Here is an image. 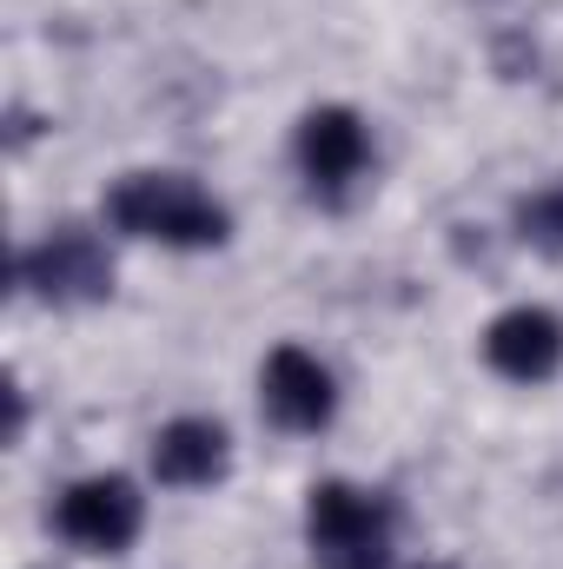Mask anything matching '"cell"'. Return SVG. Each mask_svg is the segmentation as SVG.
I'll list each match as a JSON object with an SVG mask.
<instances>
[{"label":"cell","mask_w":563,"mask_h":569,"mask_svg":"<svg viewBox=\"0 0 563 569\" xmlns=\"http://www.w3.org/2000/svg\"><path fill=\"white\" fill-rule=\"evenodd\" d=\"M107 219L127 239H159L179 252H206L233 239V212L213 192H199L186 172H127L107 192Z\"/></svg>","instance_id":"cell-1"},{"label":"cell","mask_w":563,"mask_h":569,"mask_svg":"<svg viewBox=\"0 0 563 569\" xmlns=\"http://www.w3.org/2000/svg\"><path fill=\"white\" fill-rule=\"evenodd\" d=\"M305 537H312L318 569H385V550H392V510H385L372 490L312 483Z\"/></svg>","instance_id":"cell-2"},{"label":"cell","mask_w":563,"mask_h":569,"mask_svg":"<svg viewBox=\"0 0 563 569\" xmlns=\"http://www.w3.org/2000/svg\"><path fill=\"white\" fill-rule=\"evenodd\" d=\"M20 284L40 305H100L113 291V259L87 226H60L20 252Z\"/></svg>","instance_id":"cell-3"},{"label":"cell","mask_w":563,"mask_h":569,"mask_svg":"<svg viewBox=\"0 0 563 569\" xmlns=\"http://www.w3.org/2000/svg\"><path fill=\"white\" fill-rule=\"evenodd\" d=\"M53 523H60V537H67L73 550H93V557H120V550L140 537L146 503H140V490H134L127 477H80V483L60 497Z\"/></svg>","instance_id":"cell-4"},{"label":"cell","mask_w":563,"mask_h":569,"mask_svg":"<svg viewBox=\"0 0 563 569\" xmlns=\"http://www.w3.org/2000/svg\"><path fill=\"white\" fill-rule=\"evenodd\" d=\"M484 358L497 378L511 385H544L563 371V318L544 305H511L504 318H491L484 331Z\"/></svg>","instance_id":"cell-5"},{"label":"cell","mask_w":563,"mask_h":569,"mask_svg":"<svg viewBox=\"0 0 563 569\" xmlns=\"http://www.w3.org/2000/svg\"><path fill=\"white\" fill-rule=\"evenodd\" d=\"M372 159V133L352 107H318L298 120V166L312 179V192H345Z\"/></svg>","instance_id":"cell-6"},{"label":"cell","mask_w":563,"mask_h":569,"mask_svg":"<svg viewBox=\"0 0 563 569\" xmlns=\"http://www.w3.org/2000/svg\"><path fill=\"white\" fill-rule=\"evenodd\" d=\"M266 411L279 430H325L332 411H338V391H332V371L298 351V345H279L266 358Z\"/></svg>","instance_id":"cell-7"},{"label":"cell","mask_w":563,"mask_h":569,"mask_svg":"<svg viewBox=\"0 0 563 569\" xmlns=\"http://www.w3.org/2000/svg\"><path fill=\"white\" fill-rule=\"evenodd\" d=\"M226 463H233V437L213 418H172L152 437V477L172 490H206L226 477Z\"/></svg>","instance_id":"cell-8"},{"label":"cell","mask_w":563,"mask_h":569,"mask_svg":"<svg viewBox=\"0 0 563 569\" xmlns=\"http://www.w3.org/2000/svg\"><path fill=\"white\" fill-rule=\"evenodd\" d=\"M517 239L563 259V186H544V192L517 199Z\"/></svg>","instance_id":"cell-9"},{"label":"cell","mask_w":563,"mask_h":569,"mask_svg":"<svg viewBox=\"0 0 563 569\" xmlns=\"http://www.w3.org/2000/svg\"><path fill=\"white\" fill-rule=\"evenodd\" d=\"M431 569H444V563H431Z\"/></svg>","instance_id":"cell-10"}]
</instances>
